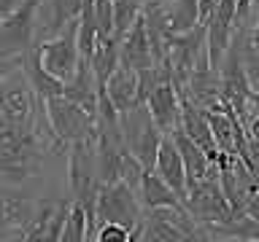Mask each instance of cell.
Listing matches in <instances>:
<instances>
[{
  "instance_id": "e0dca14e",
  "label": "cell",
  "mask_w": 259,
  "mask_h": 242,
  "mask_svg": "<svg viewBox=\"0 0 259 242\" xmlns=\"http://www.w3.org/2000/svg\"><path fill=\"white\" fill-rule=\"evenodd\" d=\"M97 239H100V242H133V229H130V226H124V223L108 221V223L100 226Z\"/></svg>"
},
{
  "instance_id": "3957f363",
  "label": "cell",
  "mask_w": 259,
  "mask_h": 242,
  "mask_svg": "<svg viewBox=\"0 0 259 242\" xmlns=\"http://www.w3.org/2000/svg\"><path fill=\"white\" fill-rule=\"evenodd\" d=\"M95 213H97L100 226L108 221H116L135 231V226L143 218V205H141V197H138V189L124 180L100 183L97 199H95Z\"/></svg>"
},
{
  "instance_id": "7c38bea8",
  "label": "cell",
  "mask_w": 259,
  "mask_h": 242,
  "mask_svg": "<svg viewBox=\"0 0 259 242\" xmlns=\"http://www.w3.org/2000/svg\"><path fill=\"white\" fill-rule=\"evenodd\" d=\"M170 135H173V140H176V145H178V151H181V156H184V167H186V177H189V183L202 180V177H208L210 172H213V167H216V164L210 161L208 151L202 148L200 143H194L181 127H178L176 132H170Z\"/></svg>"
},
{
  "instance_id": "9c48e42d",
  "label": "cell",
  "mask_w": 259,
  "mask_h": 242,
  "mask_svg": "<svg viewBox=\"0 0 259 242\" xmlns=\"http://www.w3.org/2000/svg\"><path fill=\"white\" fill-rule=\"evenodd\" d=\"M121 62H127L133 70H146L154 68L157 54H154L151 38H149V27H146V16L141 14V19L135 22V27L127 32V38L121 40Z\"/></svg>"
},
{
  "instance_id": "2e32d148",
  "label": "cell",
  "mask_w": 259,
  "mask_h": 242,
  "mask_svg": "<svg viewBox=\"0 0 259 242\" xmlns=\"http://www.w3.org/2000/svg\"><path fill=\"white\" fill-rule=\"evenodd\" d=\"M95 22L100 35H113V0H95Z\"/></svg>"
},
{
  "instance_id": "ba28073f",
  "label": "cell",
  "mask_w": 259,
  "mask_h": 242,
  "mask_svg": "<svg viewBox=\"0 0 259 242\" xmlns=\"http://www.w3.org/2000/svg\"><path fill=\"white\" fill-rule=\"evenodd\" d=\"M105 94L111 97L113 108L119 110V116L135 110L141 105V92H138V70H133L127 62H121L116 70L111 73L108 84H105Z\"/></svg>"
},
{
  "instance_id": "52a82bcc",
  "label": "cell",
  "mask_w": 259,
  "mask_h": 242,
  "mask_svg": "<svg viewBox=\"0 0 259 242\" xmlns=\"http://www.w3.org/2000/svg\"><path fill=\"white\" fill-rule=\"evenodd\" d=\"M154 169L165 177V180L170 183V189H173L178 197L184 199V205H186V197H189V177H186L184 156H181V151H178L173 135H165V140H162V145H159L157 167Z\"/></svg>"
},
{
  "instance_id": "6da1fadb",
  "label": "cell",
  "mask_w": 259,
  "mask_h": 242,
  "mask_svg": "<svg viewBox=\"0 0 259 242\" xmlns=\"http://www.w3.org/2000/svg\"><path fill=\"white\" fill-rule=\"evenodd\" d=\"M46 110H49V118H52L54 132L60 135V140L65 145L97 143V135H100L97 113L87 110L84 105L73 102L70 97H65V94L46 100Z\"/></svg>"
},
{
  "instance_id": "8fae6325",
  "label": "cell",
  "mask_w": 259,
  "mask_h": 242,
  "mask_svg": "<svg viewBox=\"0 0 259 242\" xmlns=\"http://www.w3.org/2000/svg\"><path fill=\"white\" fill-rule=\"evenodd\" d=\"M138 197H141L143 213L157 207H186L184 199L170 189V183L162 177L157 169H146L141 183H138Z\"/></svg>"
},
{
  "instance_id": "ffe728a7",
  "label": "cell",
  "mask_w": 259,
  "mask_h": 242,
  "mask_svg": "<svg viewBox=\"0 0 259 242\" xmlns=\"http://www.w3.org/2000/svg\"><path fill=\"white\" fill-rule=\"evenodd\" d=\"M246 213L259 223V191H256V194H251V199L246 202Z\"/></svg>"
},
{
  "instance_id": "9a60e30c",
  "label": "cell",
  "mask_w": 259,
  "mask_h": 242,
  "mask_svg": "<svg viewBox=\"0 0 259 242\" xmlns=\"http://www.w3.org/2000/svg\"><path fill=\"white\" fill-rule=\"evenodd\" d=\"M84 239H89V213L84 202L73 199V207H70L68 221H65V231L60 242H84Z\"/></svg>"
},
{
  "instance_id": "ac0fdd59",
  "label": "cell",
  "mask_w": 259,
  "mask_h": 242,
  "mask_svg": "<svg viewBox=\"0 0 259 242\" xmlns=\"http://www.w3.org/2000/svg\"><path fill=\"white\" fill-rule=\"evenodd\" d=\"M246 135H248V140H251V143H256V145H259V105H256L254 116L246 121Z\"/></svg>"
},
{
  "instance_id": "8992f818",
  "label": "cell",
  "mask_w": 259,
  "mask_h": 242,
  "mask_svg": "<svg viewBox=\"0 0 259 242\" xmlns=\"http://www.w3.org/2000/svg\"><path fill=\"white\" fill-rule=\"evenodd\" d=\"M146 108H149L151 118L157 121V127L165 135L176 132L181 127V113H184V100L178 94L173 81H162L159 86L151 89V94L146 97Z\"/></svg>"
},
{
  "instance_id": "277c9868",
  "label": "cell",
  "mask_w": 259,
  "mask_h": 242,
  "mask_svg": "<svg viewBox=\"0 0 259 242\" xmlns=\"http://www.w3.org/2000/svg\"><path fill=\"white\" fill-rule=\"evenodd\" d=\"M186 207L194 215V221L200 226L208 223H227L235 218V210L230 205V199L224 197L222 180H219V167H213V172L202 180L189 183V197H186Z\"/></svg>"
},
{
  "instance_id": "30bf717a",
  "label": "cell",
  "mask_w": 259,
  "mask_h": 242,
  "mask_svg": "<svg viewBox=\"0 0 259 242\" xmlns=\"http://www.w3.org/2000/svg\"><path fill=\"white\" fill-rule=\"evenodd\" d=\"M22 70H24V78L30 81V86L35 89V94L40 100H52V97L65 94V81H60L57 76H52V73L46 70L38 46H32L30 51L22 54Z\"/></svg>"
},
{
  "instance_id": "7a4b0ae2",
  "label": "cell",
  "mask_w": 259,
  "mask_h": 242,
  "mask_svg": "<svg viewBox=\"0 0 259 242\" xmlns=\"http://www.w3.org/2000/svg\"><path fill=\"white\" fill-rule=\"evenodd\" d=\"M121 129H124L127 148L133 151V156L143 164V169L157 167L159 145H162V140H165V132H162V129L157 127V121L151 118L146 102L121 116Z\"/></svg>"
},
{
  "instance_id": "5bb4252c",
  "label": "cell",
  "mask_w": 259,
  "mask_h": 242,
  "mask_svg": "<svg viewBox=\"0 0 259 242\" xmlns=\"http://www.w3.org/2000/svg\"><path fill=\"white\" fill-rule=\"evenodd\" d=\"M146 0H113V38L124 40L127 32L141 19Z\"/></svg>"
},
{
  "instance_id": "d6986e66",
  "label": "cell",
  "mask_w": 259,
  "mask_h": 242,
  "mask_svg": "<svg viewBox=\"0 0 259 242\" xmlns=\"http://www.w3.org/2000/svg\"><path fill=\"white\" fill-rule=\"evenodd\" d=\"M254 14H256V24H254V30H251L248 46L254 48V51H259V0H254Z\"/></svg>"
},
{
  "instance_id": "5b68a950",
  "label": "cell",
  "mask_w": 259,
  "mask_h": 242,
  "mask_svg": "<svg viewBox=\"0 0 259 242\" xmlns=\"http://www.w3.org/2000/svg\"><path fill=\"white\" fill-rule=\"evenodd\" d=\"M78 24H81V19L68 24L60 35L35 43L38 51H40V59H44V65H46V70L52 73V76H57L60 81H70L73 76H76L78 65H81Z\"/></svg>"
},
{
  "instance_id": "4fadbf2b",
  "label": "cell",
  "mask_w": 259,
  "mask_h": 242,
  "mask_svg": "<svg viewBox=\"0 0 259 242\" xmlns=\"http://www.w3.org/2000/svg\"><path fill=\"white\" fill-rule=\"evenodd\" d=\"M38 207L40 202H32V199H14L11 194L3 197V229H27L32 223V218L38 215ZM19 239V237H16Z\"/></svg>"
}]
</instances>
